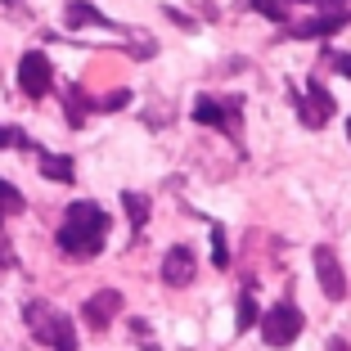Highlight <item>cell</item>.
I'll return each mask as SVG.
<instances>
[{"mask_svg": "<svg viewBox=\"0 0 351 351\" xmlns=\"http://www.w3.org/2000/svg\"><path fill=\"white\" fill-rule=\"evenodd\" d=\"M257 320H261V311H257V302H252L248 293H243V298H239V329L248 333V329H252V324H257Z\"/></svg>", "mask_w": 351, "mask_h": 351, "instance_id": "ac0fdd59", "label": "cell"}, {"mask_svg": "<svg viewBox=\"0 0 351 351\" xmlns=\"http://www.w3.org/2000/svg\"><path fill=\"white\" fill-rule=\"evenodd\" d=\"M63 23H68V27H113V23H108V19H104V14L90 5V0H73V5L63 10Z\"/></svg>", "mask_w": 351, "mask_h": 351, "instance_id": "8fae6325", "label": "cell"}, {"mask_svg": "<svg viewBox=\"0 0 351 351\" xmlns=\"http://www.w3.org/2000/svg\"><path fill=\"white\" fill-rule=\"evenodd\" d=\"M324 59H329V63H333V68H338L342 77H351V54H338V50H329V54H324Z\"/></svg>", "mask_w": 351, "mask_h": 351, "instance_id": "7402d4cb", "label": "cell"}, {"mask_svg": "<svg viewBox=\"0 0 351 351\" xmlns=\"http://www.w3.org/2000/svg\"><path fill=\"white\" fill-rule=\"evenodd\" d=\"M198 275V261H194V248H185V243H176V248H167L162 257V284H171V289H189Z\"/></svg>", "mask_w": 351, "mask_h": 351, "instance_id": "ba28073f", "label": "cell"}, {"mask_svg": "<svg viewBox=\"0 0 351 351\" xmlns=\"http://www.w3.org/2000/svg\"><path fill=\"white\" fill-rule=\"evenodd\" d=\"M302 311L293 306V302H279V306H270L266 315H261V338L270 342V347H289V342H298L302 333Z\"/></svg>", "mask_w": 351, "mask_h": 351, "instance_id": "3957f363", "label": "cell"}, {"mask_svg": "<svg viewBox=\"0 0 351 351\" xmlns=\"http://www.w3.org/2000/svg\"><path fill=\"white\" fill-rule=\"evenodd\" d=\"M23 207H27V198H23L10 180H0V221H5V217H19Z\"/></svg>", "mask_w": 351, "mask_h": 351, "instance_id": "9a60e30c", "label": "cell"}, {"mask_svg": "<svg viewBox=\"0 0 351 351\" xmlns=\"http://www.w3.org/2000/svg\"><path fill=\"white\" fill-rule=\"evenodd\" d=\"M117 315H122V293L117 289H99L95 298H86V306H82V320L90 324V329H108Z\"/></svg>", "mask_w": 351, "mask_h": 351, "instance_id": "9c48e42d", "label": "cell"}, {"mask_svg": "<svg viewBox=\"0 0 351 351\" xmlns=\"http://www.w3.org/2000/svg\"><path fill=\"white\" fill-rule=\"evenodd\" d=\"M315 279H320V289L329 302L347 298V275H342V261L333 248H315Z\"/></svg>", "mask_w": 351, "mask_h": 351, "instance_id": "8992f818", "label": "cell"}, {"mask_svg": "<svg viewBox=\"0 0 351 351\" xmlns=\"http://www.w3.org/2000/svg\"><path fill=\"white\" fill-rule=\"evenodd\" d=\"M293 104H298V113H302L306 126H324L333 117V95L320 86V77L306 86V95H293Z\"/></svg>", "mask_w": 351, "mask_h": 351, "instance_id": "52a82bcc", "label": "cell"}, {"mask_svg": "<svg viewBox=\"0 0 351 351\" xmlns=\"http://www.w3.org/2000/svg\"><path fill=\"white\" fill-rule=\"evenodd\" d=\"M347 19L351 14H315V19H306V23H293L289 36H333V32L347 27Z\"/></svg>", "mask_w": 351, "mask_h": 351, "instance_id": "30bf717a", "label": "cell"}, {"mask_svg": "<svg viewBox=\"0 0 351 351\" xmlns=\"http://www.w3.org/2000/svg\"><path fill=\"white\" fill-rule=\"evenodd\" d=\"M0 149H32V154H36V145H32L19 126H0Z\"/></svg>", "mask_w": 351, "mask_h": 351, "instance_id": "e0dca14e", "label": "cell"}, {"mask_svg": "<svg viewBox=\"0 0 351 351\" xmlns=\"http://www.w3.org/2000/svg\"><path fill=\"white\" fill-rule=\"evenodd\" d=\"M36 158H41V176L45 180H63V185H68V180H73V158H59V154H45V149H36Z\"/></svg>", "mask_w": 351, "mask_h": 351, "instance_id": "7c38bea8", "label": "cell"}, {"mask_svg": "<svg viewBox=\"0 0 351 351\" xmlns=\"http://www.w3.org/2000/svg\"><path fill=\"white\" fill-rule=\"evenodd\" d=\"M194 122L203 126H217V131L226 135H239V99H212V95H203V99L194 104Z\"/></svg>", "mask_w": 351, "mask_h": 351, "instance_id": "5b68a950", "label": "cell"}, {"mask_svg": "<svg viewBox=\"0 0 351 351\" xmlns=\"http://www.w3.org/2000/svg\"><path fill=\"white\" fill-rule=\"evenodd\" d=\"M347 131H351V122H347Z\"/></svg>", "mask_w": 351, "mask_h": 351, "instance_id": "cb8c5ba5", "label": "cell"}, {"mask_svg": "<svg viewBox=\"0 0 351 351\" xmlns=\"http://www.w3.org/2000/svg\"><path fill=\"white\" fill-rule=\"evenodd\" d=\"M23 320H27L32 338L45 342L50 351H77V329H73V320H68V315H63L54 302L32 298L27 306H23Z\"/></svg>", "mask_w": 351, "mask_h": 351, "instance_id": "7a4b0ae2", "label": "cell"}, {"mask_svg": "<svg viewBox=\"0 0 351 351\" xmlns=\"http://www.w3.org/2000/svg\"><path fill=\"white\" fill-rule=\"evenodd\" d=\"M131 333H135V342H140L145 351H158V342H154V329H149L145 320H131Z\"/></svg>", "mask_w": 351, "mask_h": 351, "instance_id": "ffe728a7", "label": "cell"}, {"mask_svg": "<svg viewBox=\"0 0 351 351\" xmlns=\"http://www.w3.org/2000/svg\"><path fill=\"white\" fill-rule=\"evenodd\" d=\"M212 261H217V266H230V257H226V234H221V226H212Z\"/></svg>", "mask_w": 351, "mask_h": 351, "instance_id": "44dd1931", "label": "cell"}, {"mask_svg": "<svg viewBox=\"0 0 351 351\" xmlns=\"http://www.w3.org/2000/svg\"><path fill=\"white\" fill-rule=\"evenodd\" d=\"M257 14H266V19H275V23H284L289 19V0H248Z\"/></svg>", "mask_w": 351, "mask_h": 351, "instance_id": "2e32d148", "label": "cell"}, {"mask_svg": "<svg viewBox=\"0 0 351 351\" xmlns=\"http://www.w3.org/2000/svg\"><path fill=\"white\" fill-rule=\"evenodd\" d=\"M122 207H126V217H131V226H135V230L149 221V198H145V194L126 189V194H122Z\"/></svg>", "mask_w": 351, "mask_h": 351, "instance_id": "5bb4252c", "label": "cell"}, {"mask_svg": "<svg viewBox=\"0 0 351 351\" xmlns=\"http://www.w3.org/2000/svg\"><path fill=\"white\" fill-rule=\"evenodd\" d=\"M90 108H95V99H86V90H82V86H68V95H63V113H68V122H73V126H82Z\"/></svg>", "mask_w": 351, "mask_h": 351, "instance_id": "4fadbf2b", "label": "cell"}, {"mask_svg": "<svg viewBox=\"0 0 351 351\" xmlns=\"http://www.w3.org/2000/svg\"><path fill=\"white\" fill-rule=\"evenodd\" d=\"M104 239H108V212L99 203H90V198L68 203L63 226H59V248L77 261H90L104 252Z\"/></svg>", "mask_w": 351, "mask_h": 351, "instance_id": "6da1fadb", "label": "cell"}, {"mask_svg": "<svg viewBox=\"0 0 351 351\" xmlns=\"http://www.w3.org/2000/svg\"><path fill=\"white\" fill-rule=\"evenodd\" d=\"M126 104H131V90H113V95H104V99H95V108L117 113V108H126Z\"/></svg>", "mask_w": 351, "mask_h": 351, "instance_id": "d6986e66", "label": "cell"}, {"mask_svg": "<svg viewBox=\"0 0 351 351\" xmlns=\"http://www.w3.org/2000/svg\"><path fill=\"white\" fill-rule=\"evenodd\" d=\"M329 351H351V347H347L342 338H329Z\"/></svg>", "mask_w": 351, "mask_h": 351, "instance_id": "603a6c76", "label": "cell"}, {"mask_svg": "<svg viewBox=\"0 0 351 351\" xmlns=\"http://www.w3.org/2000/svg\"><path fill=\"white\" fill-rule=\"evenodd\" d=\"M54 73H50V59H45L41 50H27L19 59V90L27 95V99H41L45 90H50Z\"/></svg>", "mask_w": 351, "mask_h": 351, "instance_id": "277c9868", "label": "cell"}]
</instances>
